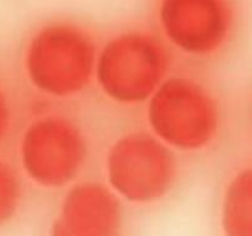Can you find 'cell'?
Instances as JSON below:
<instances>
[{
    "label": "cell",
    "mask_w": 252,
    "mask_h": 236,
    "mask_svg": "<svg viewBox=\"0 0 252 236\" xmlns=\"http://www.w3.org/2000/svg\"><path fill=\"white\" fill-rule=\"evenodd\" d=\"M150 133L171 150L209 148L223 129V108L203 84L187 76L162 81L147 101Z\"/></svg>",
    "instance_id": "cell-1"
},
{
    "label": "cell",
    "mask_w": 252,
    "mask_h": 236,
    "mask_svg": "<svg viewBox=\"0 0 252 236\" xmlns=\"http://www.w3.org/2000/svg\"><path fill=\"white\" fill-rule=\"evenodd\" d=\"M107 186L120 199L134 204L161 201L175 186L174 150L152 133L132 132L113 142L105 160Z\"/></svg>",
    "instance_id": "cell-2"
},
{
    "label": "cell",
    "mask_w": 252,
    "mask_h": 236,
    "mask_svg": "<svg viewBox=\"0 0 252 236\" xmlns=\"http://www.w3.org/2000/svg\"><path fill=\"white\" fill-rule=\"evenodd\" d=\"M88 157V142L80 128L62 116L37 118L24 130L19 159L25 175L44 188L68 186Z\"/></svg>",
    "instance_id": "cell-3"
},
{
    "label": "cell",
    "mask_w": 252,
    "mask_h": 236,
    "mask_svg": "<svg viewBox=\"0 0 252 236\" xmlns=\"http://www.w3.org/2000/svg\"><path fill=\"white\" fill-rule=\"evenodd\" d=\"M96 54L83 34L54 27L42 32L25 56V73L43 95L66 98L85 90L95 74Z\"/></svg>",
    "instance_id": "cell-4"
},
{
    "label": "cell",
    "mask_w": 252,
    "mask_h": 236,
    "mask_svg": "<svg viewBox=\"0 0 252 236\" xmlns=\"http://www.w3.org/2000/svg\"><path fill=\"white\" fill-rule=\"evenodd\" d=\"M162 49L139 36L118 38L96 58L94 78L101 91L120 105L147 102L167 78Z\"/></svg>",
    "instance_id": "cell-5"
},
{
    "label": "cell",
    "mask_w": 252,
    "mask_h": 236,
    "mask_svg": "<svg viewBox=\"0 0 252 236\" xmlns=\"http://www.w3.org/2000/svg\"><path fill=\"white\" fill-rule=\"evenodd\" d=\"M48 236H123L121 199L97 182L74 184L59 204Z\"/></svg>",
    "instance_id": "cell-6"
},
{
    "label": "cell",
    "mask_w": 252,
    "mask_h": 236,
    "mask_svg": "<svg viewBox=\"0 0 252 236\" xmlns=\"http://www.w3.org/2000/svg\"><path fill=\"white\" fill-rule=\"evenodd\" d=\"M164 25L171 41L184 52L209 56L223 49L233 31V14L225 0H170Z\"/></svg>",
    "instance_id": "cell-7"
},
{
    "label": "cell",
    "mask_w": 252,
    "mask_h": 236,
    "mask_svg": "<svg viewBox=\"0 0 252 236\" xmlns=\"http://www.w3.org/2000/svg\"><path fill=\"white\" fill-rule=\"evenodd\" d=\"M219 219L224 236H252V159L239 165L226 179Z\"/></svg>",
    "instance_id": "cell-8"
},
{
    "label": "cell",
    "mask_w": 252,
    "mask_h": 236,
    "mask_svg": "<svg viewBox=\"0 0 252 236\" xmlns=\"http://www.w3.org/2000/svg\"><path fill=\"white\" fill-rule=\"evenodd\" d=\"M22 189L15 170L0 160V228L9 224L21 204Z\"/></svg>",
    "instance_id": "cell-9"
},
{
    "label": "cell",
    "mask_w": 252,
    "mask_h": 236,
    "mask_svg": "<svg viewBox=\"0 0 252 236\" xmlns=\"http://www.w3.org/2000/svg\"><path fill=\"white\" fill-rule=\"evenodd\" d=\"M10 119H11V112H10L9 100L5 91L0 86V144L6 137L10 127Z\"/></svg>",
    "instance_id": "cell-10"
}]
</instances>
